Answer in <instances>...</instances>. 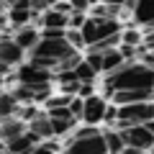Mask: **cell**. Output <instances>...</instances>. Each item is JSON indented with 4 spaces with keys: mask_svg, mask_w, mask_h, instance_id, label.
<instances>
[{
    "mask_svg": "<svg viewBox=\"0 0 154 154\" xmlns=\"http://www.w3.org/2000/svg\"><path fill=\"white\" fill-rule=\"evenodd\" d=\"M85 21H88V18H85V13H82V11H75V13L69 16V28H82Z\"/></svg>",
    "mask_w": 154,
    "mask_h": 154,
    "instance_id": "25",
    "label": "cell"
},
{
    "mask_svg": "<svg viewBox=\"0 0 154 154\" xmlns=\"http://www.w3.org/2000/svg\"><path fill=\"white\" fill-rule=\"evenodd\" d=\"M116 105H126V103H144V100H154V88H136V90H116L110 95Z\"/></svg>",
    "mask_w": 154,
    "mask_h": 154,
    "instance_id": "10",
    "label": "cell"
},
{
    "mask_svg": "<svg viewBox=\"0 0 154 154\" xmlns=\"http://www.w3.org/2000/svg\"><path fill=\"white\" fill-rule=\"evenodd\" d=\"M18 108H21V100L13 93H3V98H0V116H3V118L18 116Z\"/></svg>",
    "mask_w": 154,
    "mask_h": 154,
    "instance_id": "19",
    "label": "cell"
},
{
    "mask_svg": "<svg viewBox=\"0 0 154 154\" xmlns=\"http://www.w3.org/2000/svg\"><path fill=\"white\" fill-rule=\"evenodd\" d=\"M75 54H77V49L67 41V36L64 38H41L36 44V49L31 51V57H49V59H57V62L69 59Z\"/></svg>",
    "mask_w": 154,
    "mask_h": 154,
    "instance_id": "4",
    "label": "cell"
},
{
    "mask_svg": "<svg viewBox=\"0 0 154 154\" xmlns=\"http://www.w3.org/2000/svg\"><path fill=\"white\" fill-rule=\"evenodd\" d=\"M3 3H5V8H13V5H18L21 0H3Z\"/></svg>",
    "mask_w": 154,
    "mask_h": 154,
    "instance_id": "34",
    "label": "cell"
},
{
    "mask_svg": "<svg viewBox=\"0 0 154 154\" xmlns=\"http://www.w3.org/2000/svg\"><path fill=\"white\" fill-rule=\"evenodd\" d=\"M154 118V100H144V103H126L118 105V123L116 128L136 126V123H146Z\"/></svg>",
    "mask_w": 154,
    "mask_h": 154,
    "instance_id": "2",
    "label": "cell"
},
{
    "mask_svg": "<svg viewBox=\"0 0 154 154\" xmlns=\"http://www.w3.org/2000/svg\"><path fill=\"white\" fill-rule=\"evenodd\" d=\"M31 154H57V152H54V149H51V146H46V144H38V146L33 149Z\"/></svg>",
    "mask_w": 154,
    "mask_h": 154,
    "instance_id": "32",
    "label": "cell"
},
{
    "mask_svg": "<svg viewBox=\"0 0 154 154\" xmlns=\"http://www.w3.org/2000/svg\"><path fill=\"white\" fill-rule=\"evenodd\" d=\"M113 33H121V23L118 18H88L82 26V36H85V44L93 46L103 38L113 36Z\"/></svg>",
    "mask_w": 154,
    "mask_h": 154,
    "instance_id": "3",
    "label": "cell"
},
{
    "mask_svg": "<svg viewBox=\"0 0 154 154\" xmlns=\"http://www.w3.org/2000/svg\"><path fill=\"white\" fill-rule=\"evenodd\" d=\"M75 75H77V80H80V82H90L98 72L93 69V64H90L88 59H80V64L75 67Z\"/></svg>",
    "mask_w": 154,
    "mask_h": 154,
    "instance_id": "22",
    "label": "cell"
},
{
    "mask_svg": "<svg viewBox=\"0 0 154 154\" xmlns=\"http://www.w3.org/2000/svg\"><path fill=\"white\" fill-rule=\"evenodd\" d=\"M28 131V121H23L21 116H11V118H3V126H0V136L3 141H11V139L21 136Z\"/></svg>",
    "mask_w": 154,
    "mask_h": 154,
    "instance_id": "13",
    "label": "cell"
},
{
    "mask_svg": "<svg viewBox=\"0 0 154 154\" xmlns=\"http://www.w3.org/2000/svg\"><path fill=\"white\" fill-rule=\"evenodd\" d=\"M28 131H33L41 141H46V139H51L54 136V126H51V118H49V113H41V116H36L31 123H28Z\"/></svg>",
    "mask_w": 154,
    "mask_h": 154,
    "instance_id": "15",
    "label": "cell"
},
{
    "mask_svg": "<svg viewBox=\"0 0 154 154\" xmlns=\"http://www.w3.org/2000/svg\"><path fill=\"white\" fill-rule=\"evenodd\" d=\"M105 110H108V100L100 98V95H90L85 98V113H82V121L85 123H100L105 118Z\"/></svg>",
    "mask_w": 154,
    "mask_h": 154,
    "instance_id": "9",
    "label": "cell"
},
{
    "mask_svg": "<svg viewBox=\"0 0 154 154\" xmlns=\"http://www.w3.org/2000/svg\"><path fill=\"white\" fill-rule=\"evenodd\" d=\"M72 3V8H75V11H88V8H93V3H90V0H69Z\"/></svg>",
    "mask_w": 154,
    "mask_h": 154,
    "instance_id": "29",
    "label": "cell"
},
{
    "mask_svg": "<svg viewBox=\"0 0 154 154\" xmlns=\"http://www.w3.org/2000/svg\"><path fill=\"white\" fill-rule=\"evenodd\" d=\"M64 154H110L103 134H95L88 139H69Z\"/></svg>",
    "mask_w": 154,
    "mask_h": 154,
    "instance_id": "6",
    "label": "cell"
},
{
    "mask_svg": "<svg viewBox=\"0 0 154 154\" xmlns=\"http://www.w3.org/2000/svg\"><path fill=\"white\" fill-rule=\"evenodd\" d=\"M121 44H126V46H141L144 44V33L139 31V28H126V31H121Z\"/></svg>",
    "mask_w": 154,
    "mask_h": 154,
    "instance_id": "21",
    "label": "cell"
},
{
    "mask_svg": "<svg viewBox=\"0 0 154 154\" xmlns=\"http://www.w3.org/2000/svg\"><path fill=\"white\" fill-rule=\"evenodd\" d=\"M51 126H54V136H64V134L75 131L77 118H51Z\"/></svg>",
    "mask_w": 154,
    "mask_h": 154,
    "instance_id": "20",
    "label": "cell"
},
{
    "mask_svg": "<svg viewBox=\"0 0 154 154\" xmlns=\"http://www.w3.org/2000/svg\"><path fill=\"white\" fill-rule=\"evenodd\" d=\"M126 64V57L121 54V49H110L103 54V75H110V72L121 69Z\"/></svg>",
    "mask_w": 154,
    "mask_h": 154,
    "instance_id": "18",
    "label": "cell"
},
{
    "mask_svg": "<svg viewBox=\"0 0 154 154\" xmlns=\"http://www.w3.org/2000/svg\"><path fill=\"white\" fill-rule=\"evenodd\" d=\"M105 95H113L116 90H136V88H154V69L146 64L126 62L121 69L105 75Z\"/></svg>",
    "mask_w": 154,
    "mask_h": 154,
    "instance_id": "1",
    "label": "cell"
},
{
    "mask_svg": "<svg viewBox=\"0 0 154 154\" xmlns=\"http://www.w3.org/2000/svg\"><path fill=\"white\" fill-rule=\"evenodd\" d=\"M134 21L144 26V33L154 31V0H136L134 5Z\"/></svg>",
    "mask_w": 154,
    "mask_h": 154,
    "instance_id": "12",
    "label": "cell"
},
{
    "mask_svg": "<svg viewBox=\"0 0 154 154\" xmlns=\"http://www.w3.org/2000/svg\"><path fill=\"white\" fill-rule=\"evenodd\" d=\"M57 72L51 69H44V67L33 64V62H26V64H18V72H16V80L21 85H31V88L41 90V88H49L51 77H54Z\"/></svg>",
    "mask_w": 154,
    "mask_h": 154,
    "instance_id": "5",
    "label": "cell"
},
{
    "mask_svg": "<svg viewBox=\"0 0 154 154\" xmlns=\"http://www.w3.org/2000/svg\"><path fill=\"white\" fill-rule=\"evenodd\" d=\"M88 62L93 64L95 72H103V54H98V51H90V54H88Z\"/></svg>",
    "mask_w": 154,
    "mask_h": 154,
    "instance_id": "27",
    "label": "cell"
},
{
    "mask_svg": "<svg viewBox=\"0 0 154 154\" xmlns=\"http://www.w3.org/2000/svg\"><path fill=\"white\" fill-rule=\"evenodd\" d=\"M3 154H13V152H8V149H3Z\"/></svg>",
    "mask_w": 154,
    "mask_h": 154,
    "instance_id": "36",
    "label": "cell"
},
{
    "mask_svg": "<svg viewBox=\"0 0 154 154\" xmlns=\"http://www.w3.org/2000/svg\"><path fill=\"white\" fill-rule=\"evenodd\" d=\"M103 123H118V105H116V103H113V105H108Z\"/></svg>",
    "mask_w": 154,
    "mask_h": 154,
    "instance_id": "28",
    "label": "cell"
},
{
    "mask_svg": "<svg viewBox=\"0 0 154 154\" xmlns=\"http://www.w3.org/2000/svg\"><path fill=\"white\" fill-rule=\"evenodd\" d=\"M93 95V82H82L80 85V98H90Z\"/></svg>",
    "mask_w": 154,
    "mask_h": 154,
    "instance_id": "31",
    "label": "cell"
},
{
    "mask_svg": "<svg viewBox=\"0 0 154 154\" xmlns=\"http://www.w3.org/2000/svg\"><path fill=\"white\" fill-rule=\"evenodd\" d=\"M23 51H26V49L18 44L11 33H5V36H3V41H0V62H3V64L18 67V64L23 62Z\"/></svg>",
    "mask_w": 154,
    "mask_h": 154,
    "instance_id": "8",
    "label": "cell"
},
{
    "mask_svg": "<svg viewBox=\"0 0 154 154\" xmlns=\"http://www.w3.org/2000/svg\"><path fill=\"white\" fill-rule=\"evenodd\" d=\"M103 136H105V144H108V152L110 154H123V149H126V139H123L121 128H108V131H103Z\"/></svg>",
    "mask_w": 154,
    "mask_h": 154,
    "instance_id": "17",
    "label": "cell"
},
{
    "mask_svg": "<svg viewBox=\"0 0 154 154\" xmlns=\"http://www.w3.org/2000/svg\"><path fill=\"white\" fill-rule=\"evenodd\" d=\"M100 3H108V5H123L126 0H100Z\"/></svg>",
    "mask_w": 154,
    "mask_h": 154,
    "instance_id": "33",
    "label": "cell"
},
{
    "mask_svg": "<svg viewBox=\"0 0 154 154\" xmlns=\"http://www.w3.org/2000/svg\"><path fill=\"white\" fill-rule=\"evenodd\" d=\"M41 26L44 28H69V16H64V13H59V11H44L41 13Z\"/></svg>",
    "mask_w": 154,
    "mask_h": 154,
    "instance_id": "16",
    "label": "cell"
},
{
    "mask_svg": "<svg viewBox=\"0 0 154 154\" xmlns=\"http://www.w3.org/2000/svg\"><path fill=\"white\" fill-rule=\"evenodd\" d=\"M67 41H69L77 51L82 49V46H88L85 44V36H82V28H67Z\"/></svg>",
    "mask_w": 154,
    "mask_h": 154,
    "instance_id": "23",
    "label": "cell"
},
{
    "mask_svg": "<svg viewBox=\"0 0 154 154\" xmlns=\"http://www.w3.org/2000/svg\"><path fill=\"white\" fill-rule=\"evenodd\" d=\"M144 126H146V128H149V131H152V134H154V118H152V121H146V123H144Z\"/></svg>",
    "mask_w": 154,
    "mask_h": 154,
    "instance_id": "35",
    "label": "cell"
},
{
    "mask_svg": "<svg viewBox=\"0 0 154 154\" xmlns=\"http://www.w3.org/2000/svg\"><path fill=\"white\" fill-rule=\"evenodd\" d=\"M90 3H93V5H95V3H100V0H90Z\"/></svg>",
    "mask_w": 154,
    "mask_h": 154,
    "instance_id": "37",
    "label": "cell"
},
{
    "mask_svg": "<svg viewBox=\"0 0 154 154\" xmlns=\"http://www.w3.org/2000/svg\"><path fill=\"white\" fill-rule=\"evenodd\" d=\"M144 49H146V51H154V31L144 33Z\"/></svg>",
    "mask_w": 154,
    "mask_h": 154,
    "instance_id": "30",
    "label": "cell"
},
{
    "mask_svg": "<svg viewBox=\"0 0 154 154\" xmlns=\"http://www.w3.org/2000/svg\"><path fill=\"white\" fill-rule=\"evenodd\" d=\"M38 144H41V139H38L33 131H26V134H21V136L5 141V149H8V152H13V154H31Z\"/></svg>",
    "mask_w": 154,
    "mask_h": 154,
    "instance_id": "11",
    "label": "cell"
},
{
    "mask_svg": "<svg viewBox=\"0 0 154 154\" xmlns=\"http://www.w3.org/2000/svg\"><path fill=\"white\" fill-rule=\"evenodd\" d=\"M13 38H16L26 51H33L36 44L41 41V33H38L33 26H21V28H16V36H13Z\"/></svg>",
    "mask_w": 154,
    "mask_h": 154,
    "instance_id": "14",
    "label": "cell"
},
{
    "mask_svg": "<svg viewBox=\"0 0 154 154\" xmlns=\"http://www.w3.org/2000/svg\"><path fill=\"white\" fill-rule=\"evenodd\" d=\"M95 134H100V131L93 123H88V126H82V128H75V136L72 139H88V136H95Z\"/></svg>",
    "mask_w": 154,
    "mask_h": 154,
    "instance_id": "24",
    "label": "cell"
},
{
    "mask_svg": "<svg viewBox=\"0 0 154 154\" xmlns=\"http://www.w3.org/2000/svg\"><path fill=\"white\" fill-rule=\"evenodd\" d=\"M67 28H44L41 31V38H64Z\"/></svg>",
    "mask_w": 154,
    "mask_h": 154,
    "instance_id": "26",
    "label": "cell"
},
{
    "mask_svg": "<svg viewBox=\"0 0 154 154\" xmlns=\"http://www.w3.org/2000/svg\"><path fill=\"white\" fill-rule=\"evenodd\" d=\"M121 131H123V139H126L128 146H136V149H141V152H146V149L154 146V134L149 131L144 123L126 126V128H121Z\"/></svg>",
    "mask_w": 154,
    "mask_h": 154,
    "instance_id": "7",
    "label": "cell"
}]
</instances>
